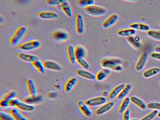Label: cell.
I'll return each instance as SVG.
<instances>
[{"label": "cell", "instance_id": "obj_6", "mask_svg": "<svg viewBox=\"0 0 160 120\" xmlns=\"http://www.w3.org/2000/svg\"><path fill=\"white\" fill-rule=\"evenodd\" d=\"M75 30L78 34H83L85 31V20L80 13H77L75 18Z\"/></svg>", "mask_w": 160, "mask_h": 120}, {"label": "cell", "instance_id": "obj_32", "mask_svg": "<svg viewBox=\"0 0 160 120\" xmlns=\"http://www.w3.org/2000/svg\"><path fill=\"white\" fill-rule=\"evenodd\" d=\"M130 28L134 29V30H139L142 31H146L148 32V31L151 30L150 26L146 23H132L130 24Z\"/></svg>", "mask_w": 160, "mask_h": 120}, {"label": "cell", "instance_id": "obj_26", "mask_svg": "<svg viewBox=\"0 0 160 120\" xmlns=\"http://www.w3.org/2000/svg\"><path fill=\"white\" fill-rule=\"evenodd\" d=\"M136 33H137L136 30L132 29L131 28H123V29H120L117 31V34L119 36L125 37V38H128L131 36H134L136 34Z\"/></svg>", "mask_w": 160, "mask_h": 120}, {"label": "cell", "instance_id": "obj_31", "mask_svg": "<svg viewBox=\"0 0 160 120\" xmlns=\"http://www.w3.org/2000/svg\"><path fill=\"white\" fill-rule=\"evenodd\" d=\"M10 113L12 115L15 120H29L20 112L16 108H12L10 109Z\"/></svg>", "mask_w": 160, "mask_h": 120}, {"label": "cell", "instance_id": "obj_7", "mask_svg": "<svg viewBox=\"0 0 160 120\" xmlns=\"http://www.w3.org/2000/svg\"><path fill=\"white\" fill-rule=\"evenodd\" d=\"M149 56V53L146 51L140 53L135 66V68L138 72H141L145 68L146 65L148 61Z\"/></svg>", "mask_w": 160, "mask_h": 120}, {"label": "cell", "instance_id": "obj_40", "mask_svg": "<svg viewBox=\"0 0 160 120\" xmlns=\"http://www.w3.org/2000/svg\"><path fill=\"white\" fill-rule=\"evenodd\" d=\"M67 0H46V2L48 6H60L62 2Z\"/></svg>", "mask_w": 160, "mask_h": 120}, {"label": "cell", "instance_id": "obj_16", "mask_svg": "<svg viewBox=\"0 0 160 120\" xmlns=\"http://www.w3.org/2000/svg\"><path fill=\"white\" fill-rule=\"evenodd\" d=\"M78 106L80 112L83 113V115L85 117L87 118H90L92 116L93 112L92 110L91 109L90 107L85 103V102H83L82 100L79 101L78 102Z\"/></svg>", "mask_w": 160, "mask_h": 120}, {"label": "cell", "instance_id": "obj_33", "mask_svg": "<svg viewBox=\"0 0 160 120\" xmlns=\"http://www.w3.org/2000/svg\"><path fill=\"white\" fill-rule=\"evenodd\" d=\"M130 103H131L130 98L127 97L124 98L119 107L118 112L119 113H123L126 110L128 109L129 106L130 105Z\"/></svg>", "mask_w": 160, "mask_h": 120}, {"label": "cell", "instance_id": "obj_12", "mask_svg": "<svg viewBox=\"0 0 160 120\" xmlns=\"http://www.w3.org/2000/svg\"><path fill=\"white\" fill-rule=\"evenodd\" d=\"M126 40L127 42L131 45V47H132L135 49H139L143 46L142 38L136 34L134 36H131L126 38Z\"/></svg>", "mask_w": 160, "mask_h": 120}, {"label": "cell", "instance_id": "obj_24", "mask_svg": "<svg viewBox=\"0 0 160 120\" xmlns=\"http://www.w3.org/2000/svg\"><path fill=\"white\" fill-rule=\"evenodd\" d=\"M61 9L63 12V13L66 15V16L68 18H71L73 16V10L71 7V5L68 1H66L62 2L61 5Z\"/></svg>", "mask_w": 160, "mask_h": 120}, {"label": "cell", "instance_id": "obj_8", "mask_svg": "<svg viewBox=\"0 0 160 120\" xmlns=\"http://www.w3.org/2000/svg\"><path fill=\"white\" fill-rule=\"evenodd\" d=\"M119 19V15L117 13H113L109 15L102 22V27L104 29H109L112 27L117 23Z\"/></svg>", "mask_w": 160, "mask_h": 120}, {"label": "cell", "instance_id": "obj_25", "mask_svg": "<svg viewBox=\"0 0 160 120\" xmlns=\"http://www.w3.org/2000/svg\"><path fill=\"white\" fill-rule=\"evenodd\" d=\"M76 59L79 58H85L87 56L88 51L87 48L83 45H77L74 47Z\"/></svg>", "mask_w": 160, "mask_h": 120}, {"label": "cell", "instance_id": "obj_18", "mask_svg": "<svg viewBox=\"0 0 160 120\" xmlns=\"http://www.w3.org/2000/svg\"><path fill=\"white\" fill-rule=\"evenodd\" d=\"M111 70L109 68H102L96 73L95 80L98 82H102L109 76L111 74Z\"/></svg>", "mask_w": 160, "mask_h": 120}, {"label": "cell", "instance_id": "obj_15", "mask_svg": "<svg viewBox=\"0 0 160 120\" xmlns=\"http://www.w3.org/2000/svg\"><path fill=\"white\" fill-rule=\"evenodd\" d=\"M43 62L46 70L53 72H59L62 70L61 65L53 60H45Z\"/></svg>", "mask_w": 160, "mask_h": 120}, {"label": "cell", "instance_id": "obj_20", "mask_svg": "<svg viewBox=\"0 0 160 120\" xmlns=\"http://www.w3.org/2000/svg\"><path fill=\"white\" fill-rule=\"evenodd\" d=\"M18 58L23 61L27 62H32L36 60H39L38 57H37L36 55L31 54L29 53L20 52L18 54Z\"/></svg>", "mask_w": 160, "mask_h": 120}, {"label": "cell", "instance_id": "obj_21", "mask_svg": "<svg viewBox=\"0 0 160 120\" xmlns=\"http://www.w3.org/2000/svg\"><path fill=\"white\" fill-rule=\"evenodd\" d=\"M25 83L29 96H36L38 94L36 83L32 79H27L25 81Z\"/></svg>", "mask_w": 160, "mask_h": 120}, {"label": "cell", "instance_id": "obj_43", "mask_svg": "<svg viewBox=\"0 0 160 120\" xmlns=\"http://www.w3.org/2000/svg\"><path fill=\"white\" fill-rule=\"evenodd\" d=\"M150 57L152 58L154 60L160 61V52H153L150 53L149 55Z\"/></svg>", "mask_w": 160, "mask_h": 120}, {"label": "cell", "instance_id": "obj_23", "mask_svg": "<svg viewBox=\"0 0 160 120\" xmlns=\"http://www.w3.org/2000/svg\"><path fill=\"white\" fill-rule=\"evenodd\" d=\"M78 82V79L75 77L73 76L70 78L66 82L64 87V90L66 92H70L73 88L75 87L76 84Z\"/></svg>", "mask_w": 160, "mask_h": 120}, {"label": "cell", "instance_id": "obj_36", "mask_svg": "<svg viewBox=\"0 0 160 120\" xmlns=\"http://www.w3.org/2000/svg\"><path fill=\"white\" fill-rule=\"evenodd\" d=\"M76 62H78V64L83 69L89 70L90 68H91L89 63L88 62L85 58H77L76 59Z\"/></svg>", "mask_w": 160, "mask_h": 120}, {"label": "cell", "instance_id": "obj_22", "mask_svg": "<svg viewBox=\"0 0 160 120\" xmlns=\"http://www.w3.org/2000/svg\"><path fill=\"white\" fill-rule=\"evenodd\" d=\"M130 100L131 103L136 105L140 109L145 110L147 108V104L145 102L138 96H132L130 97Z\"/></svg>", "mask_w": 160, "mask_h": 120}, {"label": "cell", "instance_id": "obj_41", "mask_svg": "<svg viewBox=\"0 0 160 120\" xmlns=\"http://www.w3.org/2000/svg\"><path fill=\"white\" fill-rule=\"evenodd\" d=\"M0 120H15L10 113L1 111L0 112Z\"/></svg>", "mask_w": 160, "mask_h": 120}, {"label": "cell", "instance_id": "obj_13", "mask_svg": "<svg viewBox=\"0 0 160 120\" xmlns=\"http://www.w3.org/2000/svg\"><path fill=\"white\" fill-rule=\"evenodd\" d=\"M37 16L39 18L43 20H54L58 19L59 16L56 12L50 10L40 11L37 13Z\"/></svg>", "mask_w": 160, "mask_h": 120}, {"label": "cell", "instance_id": "obj_10", "mask_svg": "<svg viewBox=\"0 0 160 120\" xmlns=\"http://www.w3.org/2000/svg\"><path fill=\"white\" fill-rule=\"evenodd\" d=\"M53 38L58 42H66L70 38V34L66 30H57L52 34Z\"/></svg>", "mask_w": 160, "mask_h": 120}, {"label": "cell", "instance_id": "obj_30", "mask_svg": "<svg viewBox=\"0 0 160 120\" xmlns=\"http://www.w3.org/2000/svg\"><path fill=\"white\" fill-rule=\"evenodd\" d=\"M132 89V84L130 83L125 84L124 88L121 91L120 94L118 95L117 98L118 100H123L124 98L128 97V95L131 92Z\"/></svg>", "mask_w": 160, "mask_h": 120}, {"label": "cell", "instance_id": "obj_35", "mask_svg": "<svg viewBox=\"0 0 160 120\" xmlns=\"http://www.w3.org/2000/svg\"><path fill=\"white\" fill-rule=\"evenodd\" d=\"M146 34L149 38L155 41L160 42V30H150L146 32Z\"/></svg>", "mask_w": 160, "mask_h": 120}, {"label": "cell", "instance_id": "obj_38", "mask_svg": "<svg viewBox=\"0 0 160 120\" xmlns=\"http://www.w3.org/2000/svg\"><path fill=\"white\" fill-rule=\"evenodd\" d=\"M147 108L152 110H157L160 111V102H151L147 104Z\"/></svg>", "mask_w": 160, "mask_h": 120}, {"label": "cell", "instance_id": "obj_5", "mask_svg": "<svg viewBox=\"0 0 160 120\" xmlns=\"http://www.w3.org/2000/svg\"><path fill=\"white\" fill-rule=\"evenodd\" d=\"M85 11L88 15L94 17H100L107 13V10L105 8L95 4L85 8Z\"/></svg>", "mask_w": 160, "mask_h": 120}, {"label": "cell", "instance_id": "obj_9", "mask_svg": "<svg viewBox=\"0 0 160 120\" xmlns=\"http://www.w3.org/2000/svg\"><path fill=\"white\" fill-rule=\"evenodd\" d=\"M18 96V93L15 91H10L1 98L0 100V106L1 108H8L9 107V102L12 100L16 98Z\"/></svg>", "mask_w": 160, "mask_h": 120}, {"label": "cell", "instance_id": "obj_34", "mask_svg": "<svg viewBox=\"0 0 160 120\" xmlns=\"http://www.w3.org/2000/svg\"><path fill=\"white\" fill-rule=\"evenodd\" d=\"M32 66L36 69L41 74H44L46 72V68L44 66L43 62L40 60H36L32 63Z\"/></svg>", "mask_w": 160, "mask_h": 120}, {"label": "cell", "instance_id": "obj_17", "mask_svg": "<svg viewBox=\"0 0 160 120\" xmlns=\"http://www.w3.org/2000/svg\"><path fill=\"white\" fill-rule=\"evenodd\" d=\"M43 96L41 94H37L36 96H29L27 97L23 98V101L27 103L30 105L33 104H38L44 101Z\"/></svg>", "mask_w": 160, "mask_h": 120}, {"label": "cell", "instance_id": "obj_11", "mask_svg": "<svg viewBox=\"0 0 160 120\" xmlns=\"http://www.w3.org/2000/svg\"><path fill=\"white\" fill-rule=\"evenodd\" d=\"M85 103L89 107L98 106L107 102V98L104 96H97L94 98H89L85 101Z\"/></svg>", "mask_w": 160, "mask_h": 120}, {"label": "cell", "instance_id": "obj_28", "mask_svg": "<svg viewBox=\"0 0 160 120\" xmlns=\"http://www.w3.org/2000/svg\"><path fill=\"white\" fill-rule=\"evenodd\" d=\"M160 73V68H152L145 70L143 73V76L146 79L151 78L155 76H157Z\"/></svg>", "mask_w": 160, "mask_h": 120}, {"label": "cell", "instance_id": "obj_27", "mask_svg": "<svg viewBox=\"0 0 160 120\" xmlns=\"http://www.w3.org/2000/svg\"><path fill=\"white\" fill-rule=\"evenodd\" d=\"M67 54L69 61L72 64H74L76 62L75 49L73 45H68L67 46Z\"/></svg>", "mask_w": 160, "mask_h": 120}, {"label": "cell", "instance_id": "obj_3", "mask_svg": "<svg viewBox=\"0 0 160 120\" xmlns=\"http://www.w3.org/2000/svg\"><path fill=\"white\" fill-rule=\"evenodd\" d=\"M9 107L16 108L18 109L25 112H32L36 108L35 106L27 103L16 98L12 99L9 102Z\"/></svg>", "mask_w": 160, "mask_h": 120}, {"label": "cell", "instance_id": "obj_29", "mask_svg": "<svg viewBox=\"0 0 160 120\" xmlns=\"http://www.w3.org/2000/svg\"><path fill=\"white\" fill-rule=\"evenodd\" d=\"M125 85V84H124V83H120V84L118 85L115 87H114L109 93V96H108L109 98L111 100H113L116 98H118V95L120 94L121 91L124 88Z\"/></svg>", "mask_w": 160, "mask_h": 120}, {"label": "cell", "instance_id": "obj_39", "mask_svg": "<svg viewBox=\"0 0 160 120\" xmlns=\"http://www.w3.org/2000/svg\"><path fill=\"white\" fill-rule=\"evenodd\" d=\"M158 111L157 110H153L152 112L148 113V115H145V117H143L140 120H153L155 119V118L156 117H157L158 113Z\"/></svg>", "mask_w": 160, "mask_h": 120}, {"label": "cell", "instance_id": "obj_4", "mask_svg": "<svg viewBox=\"0 0 160 120\" xmlns=\"http://www.w3.org/2000/svg\"><path fill=\"white\" fill-rule=\"evenodd\" d=\"M41 42L37 40H31L20 43L18 48L23 51L29 52L39 48L41 46Z\"/></svg>", "mask_w": 160, "mask_h": 120}, {"label": "cell", "instance_id": "obj_14", "mask_svg": "<svg viewBox=\"0 0 160 120\" xmlns=\"http://www.w3.org/2000/svg\"><path fill=\"white\" fill-rule=\"evenodd\" d=\"M114 106H115V102L113 101L107 102L101 105L95 111V113L97 115H102L109 112L110 110L112 109V108L114 107Z\"/></svg>", "mask_w": 160, "mask_h": 120}, {"label": "cell", "instance_id": "obj_44", "mask_svg": "<svg viewBox=\"0 0 160 120\" xmlns=\"http://www.w3.org/2000/svg\"><path fill=\"white\" fill-rule=\"evenodd\" d=\"M124 1H128V2H136L138 0H124Z\"/></svg>", "mask_w": 160, "mask_h": 120}, {"label": "cell", "instance_id": "obj_46", "mask_svg": "<svg viewBox=\"0 0 160 120\" xmlns=\"http://www.w3.org/2000/svg\"><path fill=\"white\" fill-rule=\"evenodd\" d=\"M139 120L138 118H131V120Z\"/></svg>", "mask_w": 160, "mask_h": 120}, {"label": "cell", "instance_id": "obj_19", "mask_svg": "<svg viewBox=\"0 0 160 120\" xmlns=\"http://www.w3.org/2000/svg\"><path fill=\"white\" fill-rule=\"evenodd\" d=\"M76 73L78 76H80V78L86 79L90 81L95 80V75L93 73L89 72L88 70L83 69V68H79L76 70Z\"/></svg>", "mask_w": 160, "mask_h": 120}, {"label": "cell", "instance_id": "obj_1", "mask_svg": "<svg viewBox=\"0 0 160 120\" xmlns=\"http://www.w3.org/2000/svg\"><path fill=\"white\" fill-rule=\"evenodd\" d=\"M123 60L118 57H105L101 61L102 68H109L116 72H120L124 70Z\"/></svg>", "mask_w": 160, "mask_h": 120}, {"label": "cell", "instance_id": "obj_2", "mask_svg": "<svg viewBox=\"0 0 160 120\" xmlns=\"http://www.w3.org/2000/svg\"><path fill=\"white\" fill-rule=\"evenodd\" d=\"M27 28L25 26L21 25L18 27L15 30L14 33L10 38V43L12 46L19 45L22 39L25 36L27 32Z\"/></svg>", "mask_w": 160, "mask_h": 120}, {"label": "cell", "instance_id": "obj_42", "mask_svg": "<svg viewBox=\"0 0 160 120\" xmlns=\"http://www.w3.org/2000/svg\"><path fill=\"white\" fill-rule=\"evenodd\" d=\"M131 120V111L128 109L123 113V120Z\"/></svg>", "mask_w": 160, "mask_h": 120}, {"label": "cell", "instance_id": "obj_37", "mask_svg": "<svg viewBox=\"0 0 160 120\" xmlns=\"http://www.w3.org/2000/svg\"><path fill=\"white\" fill-rule=\"evenodd\" d=\"M78 5L82 8H87L94 5L95 4V0H78Z\"/></svg>", "mask_w": 160, "mask_h": 120}, {"label": "cell", "instance_id": "obj_47", "mask_svg": "<svg viewBox=\"0 0 160 120\" xmlns=\"http://www.w3.org/2000/svg\"><path fill=\"white\" fill-rule=\"evenodd\" d=\"M158 83H159V85H160V81H159V82H158Z\"/></svg>", "mask_w": 160, "mask_h": 120}, {"label": "cell", "instance_id": "obj_45", "mask_svg": "<svg viewBox=\"0 0 160 120\" xmlns=\"http://www.w3.org/2000/svg\"><path fill=\"white\" fill-rule=\"evenodd\" d=\"M157 117H158L159 118H160V111L158 112V115H157Z\"/></svg>", "mask_w": 160, "mask_h": 120}]
</instances>
